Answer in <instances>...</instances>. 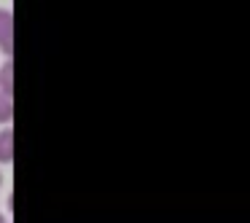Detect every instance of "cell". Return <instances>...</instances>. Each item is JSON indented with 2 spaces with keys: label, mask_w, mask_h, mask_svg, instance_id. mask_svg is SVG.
<instances>
[{
  "label": "cell",
  "mask_w": 250,
  "mask_h": 223,
  "mask_svg": "<svg viewBox=\"0 0 250 223\" xmlns=\"http://www.w3.org/2000/svg\"><path fill=\"white\" fill-rule=\"evenodd\" d=\"M0 92L3 94L14 92V62L11 60H6L3 67H0Z\"/></svg>",
  "instance_id": "3"
},
{
  "label": "cell",
  "mask_w": 250,
  "mask_h": 223,
  "mask_svg": "<svg viewBox=\"0 0 250 223\" xmlns=\"http://www.w3.org/2000/svg\"><path fill=\"white\" fill-rule=\"evenodd\" d=\"M14 119V97L0 92V124H8Z\"/></svg>",
  "instance_id": "4"
},
{
  "label": "cell",
  "mask_w": 250,
  "mask_h": 223,
  "mask_svg": "<svg viewBox=\"0 0 250 223\" xmlns=\"http://www.w3.org/2000/svg\"><path fill=\"white\" fill-rule=\"evenodd\" d=\"M0 188H3V172H0Z\"/></svg>",
  "instance_id": "6"
},
{
  "label": "cell",
  "mask_w": 250,
  "mask_h": 223,
  "mask_svg": "<svg viewBox=\"0 0 250 223\" xmlns=\"http://www.w3.org/2000/svg\"><path fill=\"white\" fill-rule=\"evenodd\" d=\"M0 51L14 57V14L8 8H0Z\"/></svg>",
  "instance_id": "1"
},
{
  "label": "cell",
  "mask_w": 250,
  "mask_h": 223,
  "mask_svg": "<svg viewBox=\"0 0 250 223\" xmlns=\"http://www.w3.org/2000/svg\"><path fill=\"white\" fill-rule=\"evenodd\" d=\"M14 162V132L8 126L0 129V164H11Z\"/></svg>",
  "instance_id": "2"
},
{
  "label": "cell",
  "mask_w": 250,
  "mask_h": 223,
  "mask_svg": "<svg viewBox=\"0 0 250 223\" xmlns=\"http://www.w3.org/2000/svg\"><path fill=\"white\" fill-rule=\"evenodd\" d=\"M0 223H8V221H6V215H3V212H0Z\"/></svg>",
  "instance_id": "5"
}]
</instances>
